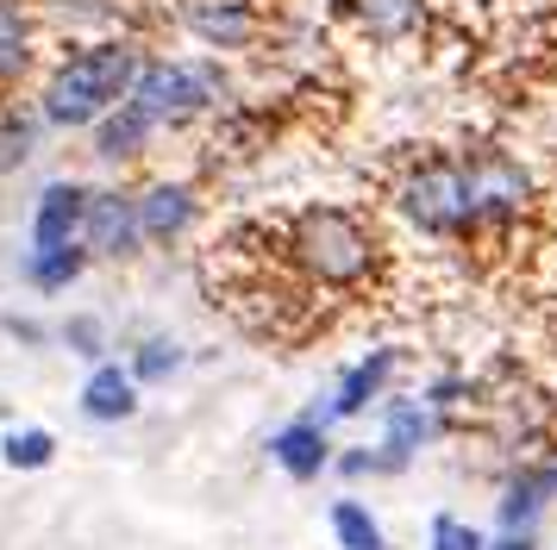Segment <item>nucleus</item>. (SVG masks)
I'll return each mask as SVG.
<instances>
[{
	"label": "nucleus",
	"mask_w": 557,
	"mask_h": 550,
	"mask_svg": "<svg viewBox=\"0 0 557 550\" xmlns=\"http://www.w3.org/2000/svg\"><path fill=\"white\" fill-rule=\"evenodd\" d=\"M138 50L132 45H88L76 57H63L57 75L45 82V125L57 132H76V125H101L120 100H132V82H138Z\"/></svg>",
	"instance_id": "f257e3e1"
},
{
	"label": "nucleus",
	"mask_w": 557,
	"mask_h": 550,
	"mask_svg": "<svg viewBox=\"0 0 557 550\" xmlns=\"http://www.w3.org/2000/svg\"><path fill=\"white\" fill-rule=\"evenodd\" d=\"M288 263L332 295H351L376 275V232L345 207H307L288 225Z\"/></svg>",
	"instance_id": "f03ea898"
},
{
	"label": "nucleus",
	"mask_w": 557,
	"mask_h": 550,
	"mask_svg": "<svg viewBox=\"0 0 557 550\" xmlns=\"http://www.w3.org/2000/svg\"><path fill=\"white\" fill-rule=\"evenodd\" d=\"M407 225H420L426 238H470L482 232L476 195H470V163L463 157H420L395 188Z\"/></svg>",
	"instance_id": "7ed1b4c3"
},
{
	"label": "nucleus",
	"mask_w": 557,
	"mask_h": 550,
	"mask_svg": "<svg viewBox=\"0 0 557 550\" xmlns=\"http://www.w3.org/2000/svg\"><path fill=\"white\" fill-rule=\"evenodd\" d=\"M132 100L157 125H188L226 100V75H220V63H145L132 82Z\"/></svg>",
	"instance_id": "20e7f679"
},
{
	"label": "nucleus",
	"mask_w": 557,
	"mask_h": 550,
	"mask_svg": "<svg viewBox=\"0 0 557 550\" xmlns=\"http://www.w3.org/2000/svg\"><path fill=\"white\" fill-rule=\"evenodd\" d=\"M463 163H470V195H476L482 225H513L532 207V175L520 157H507V150H463Z\"/></svg>",
	"instance_id": "39448f33"
},
{
	"label": "nucleus",
	"mask_w": 557,
	"mask_h": 550,
	"mask_svg": "<svg viewBox=\"0 0 557 550\" xmlns=\"http://www.w3.org/2000/svg\"><path fill=\"white\" fill-rule=\"evenodd\" d=\"M82 245L95 257H132L145 245V220H138V195L120 188H88V220H82Z\"/></svg>",
	"instance_id": "423d86ee"
},
{
	"label": "nucleus",
	"mask_w": 557,
	"mask_h": 550,
	"mask_svg": "<svg viewBox=\"0 0 557 550\" xmlns=\"http://www.w3.org/2000/svg\"><path fill=\"white\" fill-rule=\"evenodd\" d=\"M82 220H88V188H76V182H51V188L38 195V213H32V250L82 245Z\"/></svg>",
	"instance_id": "0eeeda50"
},
{
	"label": "nucleus",
	"mask_w": 557,
	"mask_h": 550,
	"mask_svg": "<svg viewBox=\"0 0 557 550\" xmlns=\"http://www.w3.org/2000/svg\"><path fill=\"white\" fill-rule=\"evenodd\" d=\"M557 500V463H532V470L520 475H507V488H502V532H532V520L545 513Z\"/></svg>",
	"instance_id": "6e6552de"
},
{
	"label": "nucleus",
	"mask_w": 557,
	"mask_h": 550,
	"mask_svg": "<svg viewBox=\"0 0 557 550\" xmlns=\"http://www.w3.org/2000/svg\"><path fill=\"white\" fill-rule=\"evenodd\" d=\"M188 32L213 50H238L257 38V13L245 0H188Z\"/></svg>",
	"instance_id": "1a4fd4ad"
},
{
	"label": "nucleus",
	"mask_w": 557,
	"mask_h": 550,
	"mask_svg": "<svg viewBox=\"0 0 557 550\" xmlns=\"http://www.w3.org/2000/svg\"><path fill=\"white\" fill-rule=\"evenodd\" d=\"M270 457H276L282 470L295 475V482H313V475L332 463V445H326V420H295V425H282L276 438H270Z\"/></svg>",
	"instance_id": "9d476101"
},
{
	"label": "nucleus",
	"mask_w": 557,
	"mask_h": 550,
	"mask_svg": "<svg viewBox=\"0 0 557 550\" xmlns=\"http://www.w3.org/2000/svg\"><path fill=\"white\" fill-rule=\"evenodd\" d=\"M438 432H445V420H438V407H432L426 395L420 400H388V438H382V457L401 470L407 457H413L420 445H432Z\"/></svg>",
	"instance_id": "9b49d317"
},
{
	"label": "nucleus",
	"mask_w": 557,
	"mask_h": 550,
	"mask_svg": "<svg viewBox=\"0 0 557 550\" xmlns=\"http://www.w3.org/2000/svg\"><path fill=\"white\" fill-rule=\"evenodd\" d=\"M82 413L101 420V425L132 420L138 413V375L120 370V363H95V375L82 382Z\"/></svg>",
	"instance_id": "f8f14e48"
},
{
	"label": "nucleus",
	"mask_w": 557,
	"mask_h": 550,
	"mask_svg": "<svg viewBox=\"0 0 557 550\" xmlns=\"http://www.w3.org/2000/svg\"><path fill=\"white\" fill-rule=\"evenodd\" d=\"M395 363H401V350H370L363 363H351L345 382H338V395H332V407H326V420H351V413H363V407L388 388Z\"/></svg>",
	"instance_id": "ddd939ff"
},
{
	"label": "nucleus",
	"mask_w": 557,
	"mask_h": 550,
	"mask_svg": "<svg viewBox=\"0 0 557 550\" xmlns=\"http://www.w3.org/2000/svg\"><path fill=\"white\" fill-rule=\"evenodd\" d=\"M157 120L138 107V100H120L113 113H107L101 125H95V157H107V163H126V157H145V145H151Z\"/></svg>",
	"instance_id": "4468645a"
},
{
	"label": "nucleus",
	"mask_w": 557,
	"mask_h": 550,
	"mask_svg": "<svg viewBox=\"0 0 557 550\" xmlns=\"http://www.w3.org/2000/svg\"><path fill=\"white\" fill-rule=\"evenodd\" d=\"M138 220H145V238L151 245H170V238H182L195 225V195L182 182H157V188L138 195Z\"/></svg>",
	"instance_id": "2eb2a0df"
},
{
	"label": "nucleus",
	"mask_w": 557,
	"mask_h": 550,
	"mask_svg": "<svg viewBox=\"0 0 557 550\" xmlns=\"http://www.w3.org/2000/svg\"><path fill=\"white\" fill-rule=\"evenodd\" d=\"M420 20H426V0H357V25H363V38H376V45L413 38Z\"/></svg>",
	"instance_id": "dca6fc26"
},
{
	"label": "nucleus",
	"mask_w": 557,
	"mask_h": 550,
	"mask_svg": "<svg viewBox=\"0 0 557 550\" xmlns=\"http://www.w3.org/2000/svg\"><path fill=\"white\" fill-rule=\"evenodd\" d=\"M95 250L88 245H70V250H32L26 257V275H32V288H45V295H57V288H70L82 275V263H88Z\"/></svg>",
	"instance_id": "f3484780"
},
{
	"label": "nucleus",
	"mask_w": 557,
	"mask_h": 550,
	"mask_svg": "<svg viewBox=\"0 0 557 550\" xmlns=\"http://www.w3.org/2000/svg\"><path fill=\"white\" fill-rule=\"evenodd\" d=\"M32 63V25H26V7L20 0H0V82Z\"/></svg>",
	"instance_id": "a211bd4d"
},
{
	"label": "nucleus",
	"mask_w": 557,
	"mask_h": 550,
	"mask_svg": "<svg viewBox=\"0 0 557 550\" xmlns=\"http://www.w3.org/2000/svg\"><path fill=\"white\" fill-rule=\"evenodd\" d=\"M332 532H338L345 550H388L376 520H370V507H357V500H338V507H332Z\"/></svg>",
	"instance_id": "6ab92c4d"
},
{
	"label": "nucleus",
	"mask_w": 557,
	"mask_h": 550,
	"mask_svg": "<svg viewBox=\"0 0 557 550\" xmlns=\"http://www.w3.org/2000/svg\"><path fill=\"white\" fill-rule=\"evenodd\" d=\"M7 463H13V470H45V463H51L57 457V438L51 432H38V425H26V432H7Z\"/></svg>",
	"instance_id": "aec40b11"
},
{
	"label": "nucleus",
	"mask_w": 557,
	"mask_h": 550,
	"mask_svg": "<svg viewBox=\"0 0 557 550\" xmlns=\"http://www.w3.org/2000/svg\"><path fill=\"white\" fill-rule=\"evenodd\" d=\"M176 370H182V350L170 345V338H145L138 357H132V375H138V382H170Z\"/></svg>",
	"instance_id": "412c9836"
},
{
	"label": "nucleus",
	"mask_w": 557,
	"mask_h": 550,
	"mask_svg": "<svg viewBox=\"0 0 557 550\" xmlns=\"http://www.w3.org/2000/svg\"><path fill=\"white\" fill-rule=\"evenodd\" d=\"M32 138H38V125L20 120V113H7V120H0V170H20L32 157Z\"/></svg>",
	"instance_id": "4be33fe9"
},
{
	"label": "nucleus",
	"mask_w": 557,
	"mask_h": 550,
	"mask_svg": "<svg viewBox=\"0 0 557 550\" xmlns=\"http://www.w3.org/2000/svg\"><path fill=\"white\" fill-rule=\"evenodd\" d=\"M432 550H488V538H482L476 525L438 513V520H432Z\"/></svg>",
	"instance_id": "5701e85b"
},
{
	"label": "nucleus",
	"mask_w": 557,
	"mask_h": 550,
	"mask_svg": "<svg viewBox=\"0 0 557 550\" xmlns=\"http://www.w3.org/2000/svg\"><path fill=\"white\" fill-rule=\"evenodd\" d=\"M63 345L76 350V357H88V363H101V357H107V338H101V320H88V313H76V320L63 325Z\"/></svg>",
	"instance_id": "b1692460"
},
{
	"label": "nucleus",
	"mask_w": 557,
	"mask_h": 550,
	"mask_svg": "<svg viewBox=\"0 0 557 550\" xmlns=\"http://www.w3.org/2000/svg\"><path fill=\"white\" fill-rule=\"evenodd\" d=\"M488 550H539V545H532V532H502Z\"/></svg>",
	"instance_id": "393cba45"
},
{
	"label": "nucleus",
	"mask_w": 557,
	"mask_h": 550,
	"mask_svg": "<svg viewBox=\"0 0 557 550\" xmlns=\"http://www.w3.org/2000/svg\"><path fill=\"white\" fill-rule=\"evenodd\" d=\"M7 332H13V338H26V345H38V338H45L32 320H7Z\"/></svg>",
	"instance_id": "a878e982"
}]
</instances>
